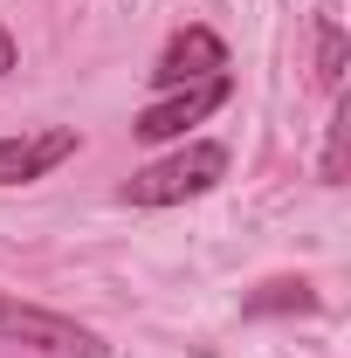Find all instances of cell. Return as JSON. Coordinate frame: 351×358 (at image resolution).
<instances>
[{"label": "cell", "mask_w": 351, "mask_h": 358, "mask_svg": "<svg viewBox=\"0 0 351 358\" xmlns=\"http://www.w3.org/2000/svg\"><path fill=\"white\" fill-rule=\"evenodd\" d=\"M220 179H227V152H220L214 138H200V145H179L173 159L131 173L124 179V200L131 207H173V200H193V193H207Z\"/></svg>", "instance_id": "obj_1"}, {"label": "cell", "mask_w": 351, "mask_h": 358, "mask_svg": "<svg viewBox=\"0 0 351 358\" xmlns=\"http://www.w3.org/2000/svg\"><path fill=\"white\" fill-rule=\"evenodd\" d=\"M0 338L7 345H35V352H55V358H110V345L76 324V317L62 310H35V303H14V296H0Z\"/></svg>", "instance_id": "obj_2"}, {"label": "cell", "mask_w": 351, "mask_h": 358, "mask_svg": "<svg viewBox=\"0 0 351 358\" xmlns=\"http://www.w3.org/2000/svg\"><path fill=\"white\" fill-rule=\"evenodd\" d=\"M220 103H227V76H200V83H179L166 103H152V110H138L131 131L145 145H159V138H179L186 124H200V117H214Z\"/></svg>", "instance_id": "obj_3"}, {"label": "cell", "mask_w": 351, "mask_h": 358, "mask_svg": "<svg viewBox=\"0 0 351 358\" xmlns=\"http://www.w3.org/2000/svg\"><path fill=\"white\" fill-rule=\"evenodd\" d=\"M69 152H76V131H69V124L21 131V138H0V186H28V179L55 173Z\"/></svg>", "instance_id": "obj_4"}, {"label": "cell", "mask_w": 351, "mask_h": 358, "mask_svg": "<svg viewBox=\"0 0 351 358\" xmlns=\"http://www.w3.org/2000/svg\"><path fill=\"white\" fill-rule=\"evenodd\" d=\"M200 76H227V48H220L214 28H179L159 55V69H152V83L179 90V83H200Z\"/></svg>", "instance_id": "obj_5"}, {"label": "cell", "mask_w": 351, "mask_h": 358, "mask_svg": "<svg viewBox=\"0 0 351 358\" xmlns=\"http://www.w3.org/2000/svg\"><path fill=\"white\" fill-rule=\"evenodd\" d=\"M248 317H275V310H317V289L310 282H262L248 303H241Z\"/></svg>", "instance_id": "obj_6"}, {"label": "cell", "mask_w": 351, "mask_h": 358, "mask_svg": "<svg viewBox=\"0 0 351 358\" xmlns=\"http://www.w3.org/2000/svg\"><path fill=\"white\" fill-rule=\"evenodd\" d=\"M345 159H351V96H338V110H331V145H324V179H331V186L345 179Z\"/></svg>", "instance_id": "obj_7"}, {"label": "cell", "mask_w": 351, "mask_h": 358, "mask_svg": "<svg viewBox=\"0 0 351 358\" xmlns=\"http://www.w3.org/2000/svg\"><path fill=\"white\" fill-rule=\"evenodd\" d=\"M317 76L331 90L345 83V28L338 21H317Z\"/></svg>", "instance_id": "obj_8"}, {"label": "cell", "mask_w": 351, "mask_h": 358, "mask_svg": "<svg viewBox=\"0 0 351 358\" xmlns=\"http://www.w3.org/2000/svg\"><path fill=\"white\" fill-rule=\"evenodd\" d=\"M7 69H14V35L0 28V76H7Z\"/></svg>", "instance_id": "obj_9"}]
</instances>
